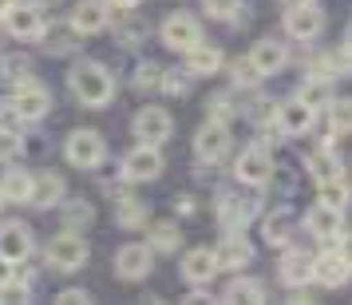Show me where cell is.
<instances>
[{
	"label": "cell",
	"instance_id": "1",
	"mask_svg": "<svg viewBox=\"0 0 352 305\" xmlns=\"http://www.w3.org/2000/svg\"><path fill=\"white\" fill-rule=\"evenodd\" d=\"M67 80H72L76 99H80V103H87V107H103V103H111V96H115L111 72H107L103 64H96V60H83V64H76Z\"/></svg>",
	"mask_w": 352,
	"mask_h": 305
},
{
	"label": "cell",
	"instance_id": "2",
	"mask_svg": "<svg viewBox=\"0 0 352 305\" xmlns=\"http://www.w3.org/2000/svg\"><path fill=\"white\" fill-rule=\"evenodd\" d=\"M64 155L72 167H83V171H91V167H99V162L107 159V143H103V135L99 131H72L67 135V143H64Z\"/></svg>",
	"mask_w": 352,
	"mask_h": 305
},
{
	"label": "cell",
	"instance_id": "3",
	"mask_svg": "<svg viewBox=\"0 0 352 305\" xmlns=\"http://www.w3.org/2000/svg\"><path fill=\"white\" fill-rule=\"evenodd\" d=\"M0 20H4L8 36H16V40H36L40 28H44L40 8H36L32 0H8V8L0 12Z\"/></svg>",
	"mask_w": 352,
	"mask_h": 305
},
{
	"label": "cell",
	"instance_id": "4",
	"mask_svg": "<svg viewBox=\"0 0 352 305\" xmlns=\"http://www.w3.org/2000/svg\"><path fill=\"white\" fill-rule=\"evenodd\" d=\"M166 171V159L159 155V147L151 143H139L135 151H127V159H123V178L127 182H151V178H159Z\"/></svg>",
	"mask_w": 352,
	"mask_h": 305
},
{
	"label": "cell",
	"instance_id": "5",
	"mask_svg": "<svg viewBox=\"0 0 352 305\" xmlns=\"http://www.w3.org/2000/svg\"><path fill=\"white\" fill-rule=\"evenodd\" d=\"M12 107H16L20 119H44L52 112V96L44 83H36L32 76H20L16 96H12Z\"/></svg>",
	"mask_w": 352,
	"mask_h": 305
},
{
	"label": "cell",
	"instance_id": "6",
	"mask_svg": "<svg viewBox=\"0 0 352 305\" xmlns=\"http://www.w3.org/2000/svg\"><path fill=\"white\" fill-rule=\"evenodd\" d=\"M87 262V242L80 234H60L48 242V266L60 273H76Z\"/></svg>",
	"mask_w": 352,
	"mask_h": 305
},
{
	"label": "cell",
	"instance_id": "7",
	"mask_svg": "<svg viewBox=\"0 0 352 305\" xmlns=\"http://www.w3.org/2000/svg\"><path fill=\"white\" fill-rule=\"evenodd\" d=\"M170 131H175V119L170 112H162V107H143V112L135 115V139L139 143H166L170 139Z\"/></svg>",
	"mask_w": 352,
	"mask_h": 305
},
{
	"label": "cell",
	"instance_id": "8",
	"mask_svg": "<svg viewBox=\"0 0 352 305\" xmlns=\"http://www.w3.org/2000/svg\"><path fill=\"white\" fill-rule=\"evenodd\" d=\"M320 28H324V12H320L313 0H305V4H293L285 17V32L293 40H317Z\"/></svg>",
	"mask_w": 352,
	"mask_h": 305
},
{
	"label": "cell",
	"instance_id": "9",
	"mask_svg": "<svg viewBox=\"0 0 352 305\" xmlns=\"http://www.w3.org/2000/svg\"><path fill=\"white\" fill-rule=\"evenodd\" d=\"M198 40H202V28H198V20H194L190 12H175V17L162 24V44H166V48L186 52V48H194Z\"/></svg>",
	"mask_w": 352,
	"mask_h": 305
},
{
	"label": "cell",
	"instance_id": "10",
	"mask_svg": "<svg viewBox=\"0 0 352 305\" xmlns=\"http://www.w3.org/2000/svg\"><path fill=\"white\" fill-rule=\"evenodd\" d=\"M115 273L123 277V282H139L151 273V246H139V242H131L123 246L119 254H115Z\"/></svg>",
	"mask_w": 352,
	"mask_h": 305
},
{
	"label": "cell",
	"instance_id": "11",
	"mask_svg": "<svg viewBox=\"0 0 352 305\" xmlns=\"http://www.w3.org/2000/svg\"><path fill=\"white\" fill-rule=\"evenodd\" d=\"M238 178L245 187H265L273 178V159L270 151H261V147H250L245 155L238 159Z\"/></svg>",
	"mask_w": 352,
	"mask_h": 305
},
{
	"label": "cell",
	"instance_id": "12",
	"mask_svg": "<svg viewBox=\"0 0 352 305\" xmlns=\"http://www.w3.org/2000/svg\"><path fill=\"white\" fill-rule=\"evenodd\" d=\"M194 151H198V159H222L226 151H230V131H226V123H218V119H210L206 127H198V135H194Z\"/></svg>",
	"mask_w": 352,
	"mask_h": 305
},
{
	"label": "cell",
	"instance_id": "13",
	"mask_svg": "<svg viewBox=\"0 0 352 305\" xmlns=\"http://www.w3.org/2000/svg\"><path fill=\"white\" fill-rule=\"evenodd\" d=\"M107 28V4L103 0H80L72 8V32L80 36H96Z\"/></svg>",
	"mask_w": 352,
	"mask_h": 305
},
{
	"label": "cell",
	"instance_id": "14",
	"mask_svg": "<svg viewBox=\"0 0 352 305\" xmlns=\"http://www.w3.org/2000/svg\"><path fill=\"white\" fill-rule=\"evenodd\" d=\"M214 273H218V257H214V250H206V246H194L190 254L182 257V277H186L190 286H206Z\"/></svg>",
	"mask_w": 352,
	"mask_h": 305
},
{
	"label": "cell",
	"instance_id": "15",
	"mask_svg": "<svg viewBox=\"0 0 352 305\" xmlns=\"http://www.w3.org/2000/svg\"><path fill=\"white\" fill-rule=\"evenodd\" d=\"M0 254L8 257V262H24V257L32 254V234H28V226L24 222L0 226Z\"/></svg>",
	"mask_w": 352,
	"mask_h": 305
},
{
	"label": "cell",
	"instance_id": "16",
	"mask_svg": "<svg viewBox=\"0 0 352 305\" xmlns=\"http://www.w3.org/2000/svg\"><path fill=\"white\" fill-rule=\"evenodd\" d=\"M305 226H309V234H313L317 242H333V238H340V210L317 202V207L309 210Z\"/></svg>",
	"mask_w": 352,
	"mask_h": 305
},
{
	"label": "cell",
	"instance_id": "17",
	"mask_svg": "<svg viewBox=\"0 0 352 305\" xmlns=\"http://www.w3.org/2000/svg\"><path fill=\"white\" fill-rule=\"evenodd\" d=\"M250 60H254V67L261 76H273V72H281V67L289 64V48L281 40H261V44H254Z\"/></svg>",
	"mask_w": 352,
	"mask_h": 305
},
{
	"label": "cell",
	"instance_id": "18",
	"mask_svg": "<svg viewBox=\"0 0 352 305\" xmlns=\"http://www.w3.org/2000/svg\"><path fill=\"white\" fill-rule=\"evenodd\" d=\"M60 198H64V178L60 175L44 171V175L32 178V194H28V202H32L36 210H52Z\"/></svg>",
	"mask_w": 352,
	"mask_h": 305
},
{
	"label": "cell",
	"instance_id": "19",
	"mask_svg": "<svg viewBox=\"0 0 352 305\" xmlns=\"http://www.w3.org/2000/svg\"><path fill=\"white\" fill-rule=\"evenodd\" d=\"M277 127L289 131V135H301V131L313 127V107H305L301 99H289V103H277Z\"/></svg>",
	"mask_w": 352,
	"mask_h": 305
},
{
	"label": "cell",
	"instance_id": "20",
	"mask_svg": "<svg viewBox=\"0 0 352 305\" xmlns=\"http://www.w3.org/2000/svg\"><path fill=\"white\" fill-rule=\"evenodd\" d=\"M313 277H317L320 286H329V289H336V286H344L352 277V270H349V262L340 254H320L317 262H313Z\"/></svg>",
	"mask_w": 352,
	"mask_h": 305
},
{
	"label": "cell",
	"instance_id": "21",
	"mask_svg": "<svg viewBox=\"0 0 352 305\" xmlns=\"http://www.w3.org/2000/svg\"><path fill=\"white\" fill-rule=\"evenodd\" d=\"M214 257H218V270H241V266L254 262V246L245 238H222V246L214 250Z\"/></svg>",
	"mask_w": 352,
	"mask_h": 305
},
{
	"label": "cell",
	"instance_id": "22",
	"mask_svg": "<svg viewBox=\"0 0 352 305\" xmlns=\"http://www.w3.org/2000/svg\"><path fill=\"white\" fill-rule=\"evenodd\" d=\"M222 67V48H214V44H194V48H186V72L190 76H214Z\"/></svg>",
	"mask_w": 352,
	"mask_h": 305
},
{
	"label": "cell",
	"instance_id": "23",
	"mask_svg": "<svg viewBox=\"0 0 352 305\" xmlns=\"http://www.w3.org/2000/svg\"><path fill=\"white\" fill-rule=\"evenodd\" d=\"M277 273H281V282H285V286H301V282L313 277V257L301 254V250H289V254L281 257Z\"/></svg>",
	"mask_w": 352,
	"mask_h": 305
},
{
	"label": "cell",
	"instance_id": "24",
	"mask_svg": "<svg viewBox=\"0 0 352 305\" xmlns=\"http://www.w3.org/2000/svg\"><path fill=\"white\" fill-rule=\"evenodd\" d=\"M146 36H151V24L143 17H123L115 24V40H119V48H139Z\"/></svg>",
	"mask_w": 352,
	"mask_h": 305
},
{
	"label": "cell",
	"instance_id": "25",
	"mask_svg": "<svg viewBox=\"0 0 352 305\" xmlns=\"http://www.w3.org/2000/svg\"><path fill=\"white\" fill-rule=\"evenodd\" d=\"M28 194H32V175L28 171H8L0 178V198L4 202H28Z\"/></svg>",
	"mask_w": 352,
	"mask_h": 305
},
{
	"label": "cell",
	"instance_id": "26",
	"mask_svg": "<svg viewBox=\"0 0 352 305\" xmlns=\"http://www.w3.org/2000/svg\"><path fill=\"white\" fill-rule=\"evenodd\" d=\"M349 198H352V187H349V178H340V175L317 187V202H324V207H333V210L349 207Z\"/></svg>",
	"mask_w": 352,
	"mask_h": 305
},
{
	"label": "cell",
	"instance_id": "27",
	"mask_svg": "<svg viewBox=\"0 0 352 305\" xmlns=\"http://www.w3.org/2000/svg\"><path fill=\"white\" fill-rule=\"evenodd\" d=\"M40 40H44V48L52 56H72L76 52V40H72V32H67L64 24H44L40 28Z\"/></svg>",
	"mask_w": 352,
	"mask_h": 305
},
{
	"label": "cell",
	"instance_id": "28",
	"mask_svg": "<svg viewBox=\"0 0 352 305\" xmlns=\"http://www.w3.org/2000/svg\"><path fill=\"white\" fill-rule=\"evenodd\" d=\"M329 83H333V80H320V76H317V80H309V83H305V87H301V96H297V99H301L305 107L320 112V107H329V103H333V87H329Z\"/></svg>",
	"mask_w": 352,
	"mask_h": 305
},
{
	"label": "cell",
	"instance_id": "29",
	"mask_svg": "<svg viewBox=\"0 0 352 305\" xmlns=\"http://www.w3.org/2000/svg\"><path fill=\"white\" fill-rule=\"evenodd\" d=\"M226 302H265V286L254 282V277H238V282H230L222 293Z\"/></svg>",
	"mask_w": 352,
	"mask_h": 305
},
{
	"label": "cell",
	"instance_id": "30",
	"mask_svg": "<svg viewBox=\"0 0 352 305\" xmlns=\"http://www.w3.org/2000/svg\"><path fill=\"white\" fill-rule=\"evenodd\" d=\"M309 167H313V178H317V182H329V178L344 175V167H340V159H336V155L329 151V147H320L317 155H313V162H309Z\"/></svg>",
	"mask_w": 352,
	"mask_h": 305
},
{
	"label": "cell",
	"instance_id": "31",
	"mask_svg": "<svg viewBox=\"0 0 352 305\" xmlns=\"http://www.w3.org/2000/svg\"><path fill=\"white\" fill-rule=\"evenodd\" d=\"M170 254V250H178V226L175 222H155L151 226V254Z\"/></svg>",
	"mask_w": 352,
	"mask_h": 305
},
{
	"label": "cell",
	"instance_id": "32",
	"mask_svg": "<svg viewBox=\"0 0 352 305\" xmlns=\"http://www.w3.org/2000/svg\"><path fill=\"white\" fill-rule=\"evenodd\" d=\"M261 238L270 242V246H285V238H289V210H277V214H270V218H265V226H261Z\"/></svg>",
	"mask_w": 352,
	"mask_h": 305
},
{
	"label": "cell",
	"instance_id": "33",
	"mask_svg": "<svg viewBox=\"0 0 352 305\" xmlns=\"http://www.w3.org/2000/svg\"><path fill=\"white\" fill-rule=\"evenodd\" d=\"M115 218H119V226L135 230V226L146 222V202H139V198H123V202H119V210H115Z\"/></svg>",
	"mask_w": 352,
	"mask_h": 305
},
{
	"label": "cell",
	"instance_id": "34",
	"mask_svg": "<svg viewBox=\"0 0 352 305\" xmlns=\"http://www.w3.org/2000/svg\"><path fill=\"white\" fill-rule=\"evenodd\" d=\"M250 214H254L250 202H241V198H226L222 207H218V222H222V226H241Z\"/></svg>",
	"mask_w": 352,
	"mask_h": 305
},
{
	"label": "cell",
	"instance_id": "35",
	"mask_svg": "<svg viewBox=\"0 0 352 305\" xmlns=\"http://www.w3.org/2000/svg\"><path fill=\"white\" fill-rule=\"evenodd\" d=\"M159 87L166 92V96H186V92H190V72H186V67H175V72H162Z\"/></svg>",
	"mask_w": 352,
	"mask_h": 305
},
{
	"label": "cell",
	"instance_id": "36",
	"mask_svg": "<svg viewBox=\"0 0 352 305\" xmlns=\"http://www.w3.org/2000/svg\"><path fill=\"white\" fill-rule=\"evenodd\" d=\"M202 12L214 20H234L241 12V0H202Z\"/></svg>",
	"mask_w": 352,
	"mask_h": 305
},
{
	"label": "cell",
	"instance_id": "37",
	"mask_svg": "<svg viewBox=\"0 0 352 305\" xmlns=\"http://www.w3.org/2000/svg\"><path fill=\"white\" fill-rule=\"evenodd\" d=\"M329 107H333V112H329V119H333L336 135L352 131V99H336V103H329Z\"/></svg>",
	"mask_w": 352,
	"mask_h": 305
},
{
	"label": "cell",
	"instance_id": "38",
	"mask_svg": "<svg viewBox=\"0 0 352 305\" xmlns=\"http://www.w3.org/2000/svg\"><path fill=\"white\" fill-rule=\"evenodd\" d=\"M159 80H162L159 64H139V72H135V87H139V92H155Z\"/></svg>",
	"mask_w": 352,
	"mask_h": 305
},
{
	"label": "cell",
	"instance_id": "39",
	"mask_svg": "<svg viewBox=\"0 0 352 305\" xmlns=\"http://www.w3.org/2000/svg\"><path fill=\"white\" fill-rule=\"evenodd\" d=\"M257 80H261V72L254 67V60H250V56L234 64V83H238V87H254Z\"/></svg>",
	"mask_w": 352,
	"mask_h": 305
},
{
	"label": "cell",
	"instance_id": "40",
	"mask_svg": "<svg viewBox=\"0 0 352 305\" xmlns=\"http://www.w3.org/2000/svg\"><path fill=\"white\" fill-rule=\"evenodd\" d=\"M20 147H24V143H20L16 131H12V127H0V159H16Z\"/></svg>",
	"mask_w": 352,
	"mask_h": 305
},
{
	"label": "cell",
	"instance_id": "41",
	"mask_svg": "<svg viewBox=\"0 0 352 305\" xmlns=\"http://www.w3.org/2000/svg\"><path fill=\"white\" fill-rule=\"evenodd\" d=\"M91 222V207H87V202H72V207H67V226H72V230H80V226H87Z\"/></svg>",
	"mask_w": 352,
	"mask_h": 305
},
{
	"label": "cell",
	"instance_id": "42",
	"mask_svg": "<svg viewBox=\"0 0 352 305\" xmlns=\"http://www.w3.org/2000/svg\"><path fill=\"white\" fill-rule=\"evenodd\" d=\"M28 297V286L16 282V277H8V282H0V302H24Z\"/></svg>",
	"mask_w": 352,
	"mask_h": 305
},
{
	"label": "cell",
	"instance_id": "43",
	"mask_svg": "<svg viewBox=\"0 0 352 305\" xmlns=\"http://www.w3.org/2000/svg\"><path fill=\"white\" fill-rule=\"evenodd\" d=\"M230 115H234V103H230V99H222V96H214V99H210V119L226 123Z\"/></svg>",
	"mask_w": 352,
	"mask_h": 305
},
{
	"label": "cell",
	"instance_id": "44",
	"mask_svg": "<svg viewBox=\"0 0 352 305\" xmlns=\"http://www.w3.org/2000/svg\"><path fill=\"white\" fill-rule=\"evenodd\" d=\"M273 112H277V103H273V99H257L254 107H250V119H254V123H270Z\"/></svg>",
	"mask_w": 352,
	"mask_h": 305
},
{
	"label": "cell",
	"instance_id": "45",
	"mask_svg": "<svg viewBox=\"0 0 352 305\" xmlns=\"http://www.w3.org/2000/svg\"><path fill=\"white\" fill-rule=\"evenodd\" d=\"M60 302H72V305H83V302H91V293H87V289H67V293H60Z\"/></svg>",
	"mask_w": 352,
	"mask_h": 305
},
{
	"label": "cell",
	"instance_id": "46",
	"mask_svg": "<svg viewBox=\"0 0 352 305\" xmlns=\"http://www.w3.org/2000/svg\"><path fill=\"white\" fill-rule=\"evenodd\" d=\"M336 254L344 257V262H349V270H352V230H349V234H340V250H336Z\"/></svg>",
	"mask_w": 352,
	"mask_h": 305
},
{
	"label": "cell",
	"instance_id": "47",
	"mask_svg": "<svg viewBox=\"0 0 352 305\" xmlns=\"http://www.w3.org/2000/svg\"><path fill=\"white\" fill-rule=\"evenodd\" d=\"M175 207H178V214H182V218H186V214H194V198H178Z\"/></svg>",
	"mask_w": 352,
	"mask_h": 305
},
{
	"label": "cell",
	"instance_id": "48",
	"mask_svg": "<svg viewBox=\"0 0 352 305\" xmlns=\"http://www.w3.org/2000/svg\"><path fill=\"white\" fill-rule=\"evenodd\" d=\"M8 277H12V262L0 254V282H8Z\"/></svg>",
	"mask_w": 352,
	"mask_h": 305
},
{
	"label": "cell",
	"instance_id": "49",
	"mask_svg": "<svg viewBox=\"0 0 352 305\" xmlns=\"http://www.w3.org/2000/svg\"><path fill=\"white\" fill-rule=\"evenodd\" d=\"M115 4H119V8H135V4H139V0H115Z\"/></svg>",
	"mask_w": 352,
	"mask_h": 305
},
{
	"label": "cell",
	"instance_id": "50",
	"mask_svg": "<svg viewBox=\"0 0 352 305\" xmlns=\"http://www.w3.org/2000/svg\"><path fill=\"white\" fill-rule=\"evenodd\" d=\"M344 48L352 52V24H349V32H344Z\"/></svg>",
	"mask_w": 352,
	"mask_h": 305
},
{
	"label": "cell",
	"instance_id": "51",
	"mask_svg": "<svg viewBox=\"0 0 352 305\" xmlns=\"http://www.w3.org/2000/svg\"><path fill=\"white\" fill-rule=\"evenodd\" d=\"M285 4H289V8H293V4H305V0H285Z\"/></svg>",
	"mask_w": 352,
	"mask_h": 305
},
{
	"label": "cell",
	"instance_id": "52",
	"mask_svg": "<svg viewBox=\"0 0 352 305\" xmlns=\"http://www.w3.org/2000/svg\"><path fill=\"white\" fill-rule=\"evenodd\" d=\"M4 8H8V0H0V12H4Z\"/></svg>",
	"mask_w": 352,
	"mask_h": 305
},
{
	"label": "cell",
	"instance_id": "53",
	"mask_svg": "<svg viewBox=\"0 0 352 305\" xmlns=\"http://www.w3.org/2000/svg\"><path fill=\"white\" fill-rule=\"evenodd\" d=\"M0 202H4V198H0Z\"/></svg>",
	"mask_w": 352,
	"mask_h": 305
}]
</instances>
